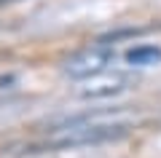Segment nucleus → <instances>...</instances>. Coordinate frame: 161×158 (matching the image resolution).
<instances>
[{
  "label": "nucleus",
  "mask_w": 161,
  "mask_h": 158,
  "mask_svg": "<svg viewBox=\"0 0 161 158\" xmlns=\"http://www.w3.org/2000/svg\"><path fill=\"white\" fill-rule=\"evenodd\" d=\"M134 121L126 115L113 113H97V115H78L67 121L64 126L54 129L46 137L43 145L54 150H67V147H86V145H102V142H115L132 131Z\"/></svg>",
  "instance_id": "obj_1"
},
{
  "label": "nucleus",
  "mask_w": 161,
  "mask_h": 158,
  "mask_svg": "<svg viewBox=\"0 0 161 158\" xmlns=\"http://www.w3.org/2000/svg\"><path fill=\"white\" fill-rule=\"evenodd\" d=\"M113 62H115V51L113 48H108V46H89V48H80V51H75L73 57L64 59L62 70L73 80H86V78H92L97 73L110 70Z\"/></svg>",
  "instance_id": "obj_2"
},
{
  "label": "nucleus",
  "mask_w": 161,
  "mask_h": 158,
  "mask_svg": "<svg viewBox=\"0 0 161 158\" xmlns=\"http://www.w3.org/2000/svg\"><path fill=\"white\" fill-rule=\"evenodd\" d=\"M134 83H137V78L129 73L105 70V73H97L92 78L80 80L78 96H83V99H108V96H118L124 91H129Z\"/></svg>",
  "instance_id": "obj_3"
},
{
  "label": "nucleus",
  "mask_w": 161,
  "mask_h": 158,
  "mask_svg": "<svg viewBox=\"0 0 161 158\" xmlns=\"http://www.w3.org/2000/svg\"><path fill=\"white\" fill-rule=\"evenodd\" d=\"M126 62L134 64V67H150V64H158L161 62V48L158 46H134V48L126 51Z\"/></svg>",
  "instance_id": "obj_4"
},
{
  "label": "nucleus",
  "mask_w": 161,
  "mask_h": 158,
  "mask_svg": "<svg viewBox=\"0 0 161 158\" xmlns=\"http://www.w3.org/2000/svg\"><path fill=\"white\" fill-rule=\"evenodd\" d=\"M14 80H16V75H11V73H0V89H8V86L14 83Z\"/></svg>",
  "instance_id": "obj_5"
},
{
  "label": "nucleus",
  "mask_w": 161,
  "mask_h": 158,
  "mask_svg": "<svg viewBox=\"0 0 161 158\" xmlns=\"http://www.w3.org/2000/svg\"><path fill=\"white\" fill-rule=\"evenodd\" d=\"M0 3H11V0H0Z\"/></svg>",
  "instance_id": "obj_6"
}]
</instances>
